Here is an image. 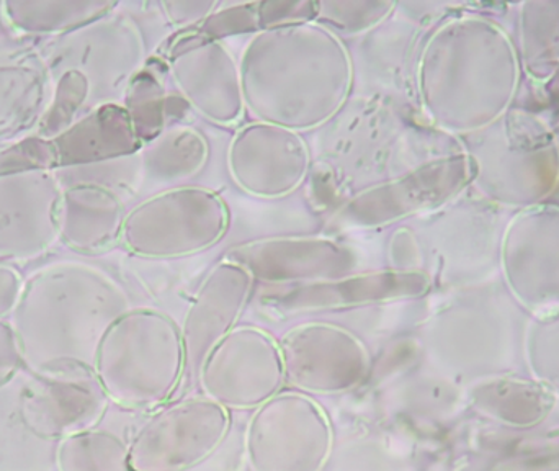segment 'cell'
Here are the masks:
<instances>
[{
	"mask_svg": "<svg viewBox=\"0 0 559 471\" xmlns=\"http://www.w3.org/2000/svg\"><path fill=\"white\" fill-rule=\"evenodd\" d=\"M501 269L512 295L532 311L559 309V207L521 210L501 240Z\"/></svg>",
	"mask_w": 559,
	"mask_h": 471,
	"instance_id": "11",
	"label": "cell"
},
{
	"mask_svg": "<svg viewBox=\"0 0 559 471\" xmlns=\"http://www.w3.org/2000/svg\"><path fill=\"white\" fill-rule=\"evenodd\" d=\"M278 344L285 378L302 393H347L370 370V354L364 342L341 326L325 322L296 326Z\"/></svg>",
	"mask_w": 559,
	"mask_h": 471,
	"instance_id": "12",
	"label": "cell"
},
{
	"mask_svg": "<svg viewBox=\"0 0 559 471\" xmlns=\"http://www.w3.org/2000/svg\"><path fill=\"white\" fill-rule=\"evenodd\" d=\"M255 30H261L259 2L231 5L228 9L219 10V12H213L200 25L193 26V30H190L186 36L177 39L173 56L190 46L199 45V43L218 42L225 36L255 32Z\"/></svg>",
	"mask_w": 559,
	"mask_h": 471,
	"instance_id": "30",
	"label": "cell"
},
{
	"mask_svg": "<svg viewBox=\"0 0 559 471\" xmlns=\"http://www.w3.org/2000/svg\"><path fill=\"white\" fill-rule=\"evenodd\" d=\"M128 311V296L110 276L62 262L28 280L10 325L23 362L36 374H94L105 334Z\"/></svg>",
	"mask_w": 559,
	"mask_h": 471,
	"instance_id": "2",
	"label": "cell"
},
{
	"mask_svg": "<svg viewBox=\"0 0 559 471\" xmlns=\"http://www.w3.org/2000/svg\"><path fill=\"white\" fill-rule=\"evenodd\" d=\"M62 189L51 170L0 176V260H28L59 237Z\"/></svg>",
	"mask_w": 559,
	"mask_h": 471,
	"instance_id": "14",
	"label": "cell"
},
{
	"mask_svg": "<svg viewBox=\"0 0 559 471\" xmlns=\"http://www.w3.org/2000/svg\"><path fill=\"white\" fill-rule=\"evenodd\" d=\"M472 156L475 180L491 202L527 210L542 205L559 184V141L531 114L509 111L483 131Z\"/></svg>",
	"mask_w": 559,
	"mask_h": 471,
	"instance_id": "5",
	"label": "cell"
},
{
	"mask_svg": "<svg viewBox=\"0 0 559 471\" xmlns=\"http://www.w3.org/2000/svg\"><path fill=\"white\" fill-rule=\"evenodd\" d=\"M521 71L518 49L498 23L475 15L450 20L420 56L424 111L445 133H483L511 111Z\"/></svg>",
	"mask_w": 559,
	"mask_h": 471,
	"instance_id": "1",
	"label": "cell"
},
{
	"mask_svg": "<svg viewBox=\"0 0 559 471\" xmlns=\"http://www.w3.org/2000/svg\"><path fill=\"white\" fill-rule=\"evenodd\" d=\"M91 35L85 36L87 43L82 45L79 55L81 71L88 79L91 85L95 79L98 81H117L124 79L128 72L133 71L134 64L140 62L141 49L127 51V49L141 48L140 38L128 25H104V28H91Z\"/></svg>",
	"mask_w": 559,
	"mask_h": 471,
	"instance_id": "25",
	"label": "cell"
},
{
	"mask_svg": "<svg viewBox=\"0 0 559 471\" xmlns=\"http://www.w3.org/2000/svg\"><path fill=\"white\" fill-rule=\"evenodd\" d=\"M59 471H131L130 446L105 431H84L61 439Z\"/></svg>",
	"mask_w": 559,
	"mask_h": 471,
	"instance_id": "27",
	"label": "cell"
},
{
	"mask_svg": "<svg viewBox=\"0 0 559 471\" xmlns=\"http://www.w3.org/2000/svg\"><path fill=\"white\" fill-rule=\"evenodd\" d=\"M22 292L23 282L19 272L0 263V319L13 313Z\"/></svg>",
	"mask_w": 559,
	"mask_h": 471,
	"instance_id": "38",
	"label": "cell"
},
{
	"mask_svg": "<svg viewBox=\"0 0 559 471\" xmlns=\"http://www.w3.org/2000/svg\"><path fill=\"white\" fill-rule=\"evenodd\" d=\"M94 374L115 403L157 407L186 374L182 331L163 313L130 309L105 334Z\"/></svg>",
	"mask_w": 559,
	"mask_h": 471,
	"instance_id": "4",
	"label": "cell"
},
{
	"mask_svg": "<svg viewBox=\"0 0 559 471\" xmlns=\"http://www.w3.org/2000/svg\"><path fill=\"white\" fill-rule=\"evenodd\" d=\"M228 225V209L216 193L182 187L138 205L124 220L121 239L134 254L167 259L209 249Z\"/></svg>",
	"mask_w": 559,
	"mask_h": 471,
	"instance_id": "6",
	"label": "cell"
},
{
	"mask_svg": "<svg viewBox=\"0 0 559 471\" xmlns=\"http://www.w3.org/2000/svg\"><path fill=\"white\" fill-rule=\"evenodd\" d=\"M519 61L525 74L547 84L559 72V0H528L519 12Z\"/></svg>",
	"mask_w": 559,
	"mask_h": 471,
	"instance_id": "22",
	"label": "cell"
},
{
	"mask_svg": "<svg viewBox=\"0 0 559 471\" xmlns=\"http://www.w3.org/2000/svg\"><path fill=\"white\" fill-rule=\"evenodd\" d=\"M92 85L85 74L75 69L64 71L56 85L51 107L43 115L39 137L55 140L74 125L79 108L91 97Z\"/></svg>",
	"mask_w": 559,
	"mask_h": 471,
	"instance_id": "29",
	"label": "cell"
},
{
	"mask_svg": "<svg viewBox=\"0 0 559 471\" xmlns=\"http://www.w3.org/2000/svg\"><path fill=\"white\" fill-rule=\"evenodd\" d=\"M22 362V351L12 325L0 321V387L15 375Z\"/></svg>",
	"mask_w": 559,
	"mask_h": 471,
	"instance_id": "36",
	"label": "cell"
},
{
	"mask_svg": "<svg viewBox=\"0 0 559 471\" xmlns=\"http://www.w3.org/2000/svg\"><path fill=\"white\" fill-rule=\"evenodd\" d=\"M108 397L95 374L39 375L22 397V417L33 434L64 439L91 429Z\"/></svg>",
	"mask_w": 559,
	"mask_h": 471,
	"instance_id": "17",
	"label": "cell"
},
{
	"mask_svg": "<svg viewBox=\"0 0 559 471\" xmlns=\"http://www.w3.org/2000/svg\"><path fill=\"white\" fill-rule=\"evenodd\" d=\"M7 22L22 33L49 35L69 33L94 25L117 7L105 0H10L3 2Z\"/></svg>",
	"mask_w": 559,
	"mask_h": 471,
	"instance_id": "23",
	"label": "cell"
},
{
	"mask_svg": "<svg viewBox=\"0 0 559 471\" xmlns=\"http://www.w3.org/2000/svg\"><path fill=\"white\" fill-rule=\"evenodd\" d=\"M427 286L429 280L424 273L394 270L282 286L265 293L262 302L285 315H296L413 298L426 293Z\"/></svg>",
	"mask_w": 559,
	"mask_h": 471,
	"instance_id": "18",
	"label": "cell"
},
{
	"mask_svg": "<svg viewBox=\"0 0 559 471\" xmlns=\"http://www.w3.org/2000/svg\"><path fill=\"white\" fill-rule=\"evenodd\" d=\"M394 3L391 2H370V0H360V2H318V13L314 22L324 28L338 30L345 33H360L365 30L373 28L378 23L383 22Z\"/></svg>",
	"mask_w": 559,
	"mask_h": 471,
	"instance_id": "31",
	"label": "cell"
},
{
	"mask_svg": "<svg viewBox=\"0 0 559 471\" xmlns=\"http://www.w3.org/2000/svg\"><path fill=\"white\" fill-rule=\"evenodd\" d=\"M239 68L252 114L293 131L325 123L352 87L347 48L332 30L312 22L259 33Z\"/></svg>",
	"mask_w": 559,
	"mask_h": 471,
	"instance_id": "3",
	"label": "cell"
},
{
	"mask_svg": "<svg viewBox=\"0 0 559 471\" xmlns=\"http://www.w3.org/2000/svg\"><path fill=\"white\" fill-rule=\"evenodd\" d=\"M475 174L468 153L430 161L406 176L358 193L335 213L332 228H373L440 209L473 184Z\"/></svg>",
	"mask_w": 559,
	"mask_h": 471,
	"instance_id": "8",
	"label": "cell"
},
{
	"mask_svg": "<svg viewBox=\"0 0 559 471\" xmlns=\"http://www.w3.org/2000/svg\"><path fill=\"white\" fill-rule=\"evenodd\" d=\"M58 166H85L131 156L141 148L124 105L107 102L51 140Z\"/></svg>",
	"mask_w": 559,
	"mask_h": 471,
	"instance_id": "20",
	"label": "cell"
},
{
	"mask_svg": "<svg viewBox=\"0 0 559 471\" xmlns=\"http://www.w3.org/2000/svg\"><path fill=\"white\" fill-rule=\"evenodd\" d=\"M206 157L205 138L192 128L177 127L151 141L143 154V166L150 179L180 182L195 176L205 166Z\"/></svg>",
	"mask_w": 559,
	"mask_h": 471,
	"instance_id": "26",
	"label": "cell"
},
{
	"mask_svg": "<svg viewBox=\"0 0 559 471\" xmlns=\"http://www.w3.org/2000/svg\"><path fill=\"white\" fill-rule=\"evenodd\" d=\"M218 2H163L167 16L174 25L197 26L218 9Z\"/></svg>",
	"mask_w": 559,
	"mask_h": 471,
	"instance_id": "37",
	"label": "cell"
},
{
	"mask_svg": "<svg viewBox=\"0 0 559 471\" xmlns=\"http://www.w3.org/2000/svg\"><path fill=\"white\" fill-rule=\"evenodd\" d=\"M55 166H58V154L52 141L46 138H26L22 143L0 151V176L51 170Z\"/></svg>",
	"mask_w": 559,
	"mask_h": 471,
	"instance_id": "33",
	"label": "cell"
},
{
	"mask_svg": "<svg viewBox=\"0 0 559 471\" xmlns=\"http://www.w3.org/2000/svg\"><path fill=\"white\" fill-rule=\"evenodd\" d=\"M528 355L537 374L559 384V309L542 315L532 328Z\"/></svg>",
	"mask_w": 559,
	"mask_h": 471,
	"instance_id": "32",
	"label": "cell"
},
{
	"mask_svg": "<svg viewBox=\"0 0 559 471\" xmlns=\"http://www.w3.org/2000/svg\"><path fill=\"white\" fill-rule=\"evenodd\" d=\"M197 377L205 397L226 410H258L277 397L286 380L278 342L252 326L233 329Z\"/></svg>",
	"mask_w": 559,
	"mask_h": 471,
	"instance_id": "10",
	"label": "cell"
},
{
	"mask_svg": "<svg viewBox=\"0 0 559 471\" xmlns=\"http://www.w3.org/2000/svg\"><path fill=\"white\" fill-rule=\"evenodd\" d=\"M226 259L271 283H314L350 275L357 256L329 237H271L242 244Z\"/></svg>",
	"mask_w": 559,
	"mask_h": 471,
	"instance_id": "15",
	"label": "cell"
},
{
	"mask_svg": "<svg viewBox=\"0 0 559 471\" xmlns=\"http://www.w3.org/2000/svg\"><path fill=\"white\" fill-rule=\"evenodd\" d=\"M322 471H404L393 456L373 443L350 444L334 460L329 459Z\"/></svg>",
	"mask_w": 559,
	"mask_h": 471,
	"instance_id": "34",
	"label": "cell"
},
{
	"mask_svg": "<svg viewBox=\"0 0 559 471\" xmlns=\"http://www.w3.org/2000/svg\"><path fill=\"white\" fill-rule=\"evenodd\" d=\"M174 81L199 114L231 125L245 110L241 68L219 42L190 46L173 56Z\"/></svg>",
	"mask_w": 559,
	"mask_h": 471,
	"instance_id": "19",
	"label": "cell"
},
{
	"mask_svg": "<svg viewBox=\"0 0 559 471\" xmlns=\"http://www.w3.org/2000/svg\"><path fill=\"white\" fill-rule=\"evenodd\" d=\"M123 203L107 187L78 184L62 192L59 207V237L79 252H97L120 239Z\"/></svg>",
	"mask_w": 559,
	"mask_h": 471,
	"instance_id": "21",
	"label": "cell"
},
{
	"mask_svg": "<svg viewBox=\"0 0 559 471\" xmlns=\"http://www.w3.org/2000/svg\"><path fill=\"white\" fill-rule=\"evenodd\" d=\"M318 2H259L261 30L314 22Z\"/></svg>",
	"mask_w": 559,
	"mask_h": 471,
	"instance_id": "35",
	"label": "cell"
},
{
	"mask_svg": "<svg viewBox=\"0 0 559 471\" xmlns=\"http://www.w3.org/2000/svg\"><path fill=\"white\" fill-rule=\"evenodd\" d=\"M48 85L41 69L26 62L0 64V137L19 133L41 120Z\"/></svg>",
	"mask_w": 559,
	"mask_h": 471,
	"instance_id": "24",
	"label": "cell"
},
{
	"mask_svg": "<svg viewBox=\"0 0 559 471\" xmlns=\"http://www.w3.org/2000/svg\"><path fill=\"white\" fill-rule=\"evenodd\" d=\"M124 108L141 144L156 140L163 133L169 114V98L163 82L153 72L143 71L134 75L128 84Z\"/></svg>",
	"mask_w": 559,
	"mask_h": 471,
	"instance_id": "28",
	"label": "cell"
},
{
	"mask_svg": "<svg viewBox=\"0 0 559 471\" xmlns=\"http://www.w3.org/2000/svg\"><path fill=\"white\" fill-rule=\"evenodd\" d=\"M231 427L228 410L210 398L164 407L138 429L131 471H186L219 449Z\"/></svg>",
	"mask_w": 559,
	"mask_h": 471,
	"instance_id": "9",
	"label": "cell"
},
{
	"mask_svg": "<svg viewBox=\"0 0 559 471\" xmlns=\"http://www.w3.org/2000/svg\"><path fill=\"white\" fill-rule=\"evenodd\" d=\"M254 276L226 259L206 275L182 328L186 372L199 375L210 352L236 328L252 295Z\"/></svg>",
	"mask_w": 559,
	"mask_h": 471,
	"instance_id": "16",
	"label": "cell"
},
{
	"mask_svg": "<svg viewBox=\"0 0 559 471\" xmlns=\"http://www.w3.org/2000/svg\"><path fill=\"white\" fill-rule=\"evenodd\" d=\"M228 166L239 189L261 199H277L306 179L309 151L298 131L258 121L233 138Z\"/></svg>",
	"mask_w": 559,
	"mask_h": 471,
	"instance_id": "13",
	"label": "cell"
},
{
	"mask_svg": "<svg viewBox=\"0 0 559 471\" xmlns=\"http://www.w3.org/2000/svg\"><path fill=\"white\" fill-rule=\"evenodd\" d=\"M252 471H322L332 457L328 414L302 393H278L252 414L246 431Z\"/></svg>",
	"mask_w": 559,
	"mask_h": 471,
	"instance_id": "7",
	"label": "cell"
}]
</instances>
